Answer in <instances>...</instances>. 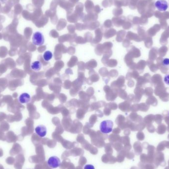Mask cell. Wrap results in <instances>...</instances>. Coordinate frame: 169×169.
Masks as SVG:
<instances>
[{"label": "cell", "mask_w": 169, "mask_h": 169, "mask_svg": "<svg viewBox=\"0 0 169 169\" xmlns=\"http://www.w3.org/2000/svg\"><path fill=\"white\" fill-rule=\"evenodd\" d=\"M155 6L159 11H165L168 8V4L166 0H157L155 3Z\"/></svg>", "instance_id": "cell-4"}, {"label": "cell", "mask_w": 169, "mask_h": 169, "mask_svg": "<svg viewBox=\"0 0 169 169\" xmlns=\"http://www.w3.org/2000/svg\"><path fill=\"white\" fill-rule=\"evenodd\" d=\"M53 55L52 52H50V50H47L43 53V60L46 61H50L53 58Z\"/></svg>", "instance_id": "cell-8"}, {"label": "cell", "mask_w": 169, "mask_h": 169, "mask_svg": "<svg viewBox=\"0 0 169 169\" xmlns=\"http://www.w3.org/2000/svg\"><path fill=\"white\" fill-rule=\"evenodd\" d=\"M163 65L165 66H169V58H164L163 60Z\"/></svg>", "instance_id": "cell-9"}, {"label": "cell", "mask_w": 169, "mask_h": 169, "mask_svg": "<svg viewBox=\"0 0 169 169\" xmlns=\"http://www.w3.org/2000/svg\"><path fill=\"white\" fill-rule=\"evenodd\" d=\"M84 169H95V168L93 165L87 164L85 166Z\"/></svg>", "instance_id": "cell-10"}, {"label": "cell", "mask_w": 169, "mask_h": 169, "mask_svg": "<svg viewBox=\"0 0 169 169\" xmlns=\"http://www.w3.org/2000/svg\"><path fill=\"white\" fill-rule=\"evenodd\" d=\"M113 122L110 120H106L102 121L100 124V132L104 134H109L113 130Z\"/></svg>", "instance_id": "cell-1"}, {"label": "cell", "mask_w": 169, "mask_h": 169, "mask_svg": "<svg viewBox=\"0 0 169 169\" xmlns=\"http://www.w3.org/2000/svg\"></svg>", "instance_id": "cell-12"}, {"label": "cell", "mask_w": 169, "mask_h": 169, "mask_svg": "<svg viewBox=\"0 0 169 169\" xmlns=\"http://www.w3.org/2000/svg\"><path fill=\"white\" fill-rule=\"evenodd\" d=\"M32 43L34 45L41 46L45 43V38L42 33L37 31L34 33L32 37Z\"/></svg>", "instance_id": "cell-2"}, {"label": "cell", "mask_w": 169, "mask_h": 169, "mask_svg": "<svg viewBox=\"0 0 169 169\" xmlns=\"http://www.w3.org/2000/svg\"><path fill=\"white\" fill-rule=\"evenodd\" d=\"M47 163L50 168L53 169H55L60 167L61 164V161L58 157L53 156L49 158Z\"/></svg>", "instance_id": "cell-3"}, {"label": "cell", "mask_w": 169, "mask_h": 169, "mask_svg": "<svg viewBox=\"0 0 169 169\" xmlns=\"http://www.w3.org/2000/svg\"><path fill=\"white\" fill-rule=\"evenodd\" d=\"M164 82L168 85H169V75H167L165 76L164 79Z\"/></svg>", "instance_id": "cell-11"}, {"label": "cell", "mask_w": 169, "mask_h": 169, "mask_svg": "<svg viewBox=\"0 0 169 169\" xmlns=\"http://www.w3.org/2000/svg\"><path fill=\"white\" fill-rule=\"evenodd\" d=\"M18 100L21 104H27L31 101L30 95L27 93H21L18 97Z\"/></svg>", "instance_id": "cell-6"}, {"label": "cell", "mask_w": 169, "mask_h": 169, "mask_svg": "<svg viewBox=\"0 0 169 169\" xmlns=\"http://www.w3.org/2000/svg\"><path fill=\"white\" fill-rule=\"evenodd\" d=\"M42 67V63L39 61H35L33 62L31 65V69L35 71H40Z\"/></svg>", "instance_id": "cell-7"}, {"label": "cell", "mask_w": 169, "mask_h": 169, "mask_svg": "<svg viewBox=\"0 0 169 169\" xmlns=\"http://www.w3.org/2000/svg\"><path fill=\"white\" fill-rule=\"evenodd\" d=\"M35 131L37 135L41 137H43L47 135V128L43 125H39L37 126L35 129Z\"/></svg>", "instance_id": "cell-5"}]
</instances>
